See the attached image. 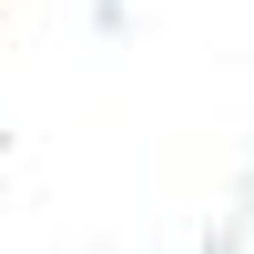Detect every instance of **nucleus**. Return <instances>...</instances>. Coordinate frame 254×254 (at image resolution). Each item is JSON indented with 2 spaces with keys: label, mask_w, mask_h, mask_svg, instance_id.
Here are the masks:
<instances>
[]
</instances>
